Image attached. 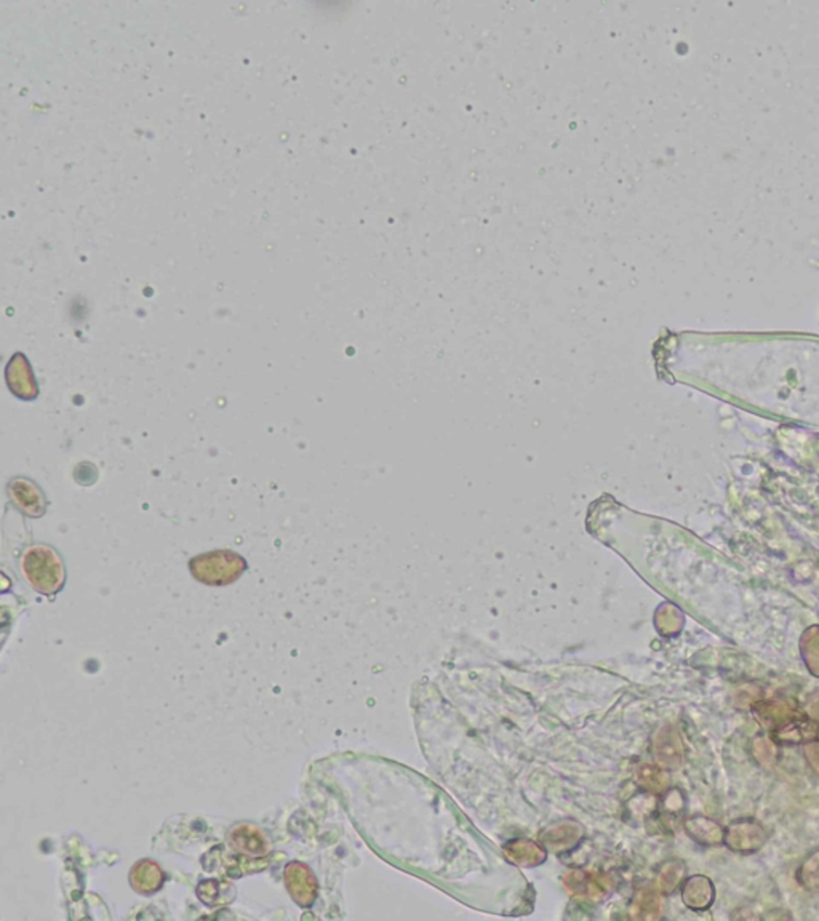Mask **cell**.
I'll return each mask as SVG.
<instances>
[{"mask_svg": "<svg viewBox=\"0 0 819 921\" xmlns=\"http://www.w3.org/2000/svg\"><path fill=\"white\" fill-rule=\"evenodd\" d=\"M8 389L18 399L21 401H36L38 397V385L34 378V373L30 370V365L26 357L16 354L7 365L5 371Z\"/></svg>", "mask_w": 819, "mask_h": 921, "instance_id": "obj_5", "label": "cell"}, {"mask_svg": "<svg viewBox=\"0 0 819 921\" xmlns=\"http://www.w3.org/2000/svg\"><path fill=\"white\" fill-rule=\"evenodd\" d=\"M10 503L26 517L38 519L46 512V498L42 488L26 477H15L7 485Z\"/></svg>", "mask_w": 819, "mask_h": 921, "instance_id": "obj_3", "label": "cell"}, {"mask_svg": "<svg viewBox=\"0 0 819 921\" xmlns=\"http://www.w3.org/2000/svg\"><path fill=\"white\" fill-rule=\"evenodd\" d=\"M21 571L30 587L42 596H55L66 584V568L52 545L34 544L24 551Z\"/></svg>", "mask_w": 819, "mask_h": 921, "instance_id": "obj_1", "label": "cell"}, {"mask_svg": "<svg viewBox=\"0 0 819 921\" xmlns=\"http://www.w3.org/2000/svg\"><path fill=\"white\" fill-rule=\"evenodd\" d=\"M198 898L205 904H212L213 899L218 896V883L216 882H204L198 888Z\"/></svg>", "mask_w": 819, "mask_h": 921, "instance_id": "obj_8", "label": "cell"}, {"mask_svg": "<svg viewBox=\"0 0 819 921\" xmlns=\"http://www.w3.org/2000/svg\"><path fill=\"white\" fill-rule=\"evenodd\" d=\"M229 841L239 853L249 856H265L269 851V841L265 833L251 824H239L231 832Z\"/></svg>", "mask_w": 819, "mask_h": 921, "instance_id": "obj_6", "label": "cell"}, {"mask_svg": "<svg viewBox=\"0 0 819 921\" xmlns=\"http://www.w3.org/2000/svg\"><path fill=\"white\" fill-rule=\"evenodd\" d=\"M285 886L300 907H311L317 898V880L311 868L301 862H290L285 867Z\"/></svg>", "mask_w": 819, "mask_h": 921, "instance_id": "obj_4", "label": "cell"}, {"mask_svg": "<svg viewBox=\"0 0 819 921\" xmlns=\"http://www.w3.org/2000/svg\"><path fill=\"white\" fill-rule=\"evenodd\" d=\"M164 882H165L164 870L160 868L159 864L149 861V859L137 862L130 872L131 888L138 894H143V896H151L154 892L159 891Z\"/></svg>", "mask_w": 819, "mask_h": 921, "instance_id": "obj_7", "label": "cell"}, {"mask_svg": "<svg viewBox=\"0 0 819 921\" xmlns=\"http://www.w3.org/2000/svg\"><path fill=\"white\" fill-rule=\"evenodd\" d=\"M192 576L205 586H228L237 581L247 570V560L232 551L200 553L190 562Z\"/></svg>", "mask_w": 819, "mask_h": 921, "instance_id": "obj_2", "label": "cell"}]
</instances>
